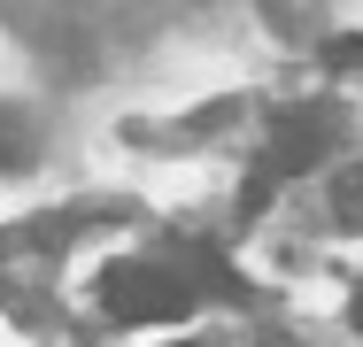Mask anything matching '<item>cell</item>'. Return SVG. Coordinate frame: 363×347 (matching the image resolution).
I'll use <instances>...</instances> for the list:
<instances>
[{
  "instance_id": "1",
  "label": "cell",
  "mask_w": 363,
  "mask_h": 347,
  "mask_svg": "<svg viewBox=\"0 0 363 347\" xmlns=\"http://www.w3.org/2000/svg\"><path fill=\"white\" fill-rule=\"evenodd\" d=\"M194 293L201 285L178 255H124V263L101 271V309L116 324H170V317L194 309Z\"/></svg>"
},
{
  "instance_id": "2",
  "label": "cell",
  "mask_w": 363,
  "mask_h": 347,
  "mask_svg": "<svg viewBox=\"0 0 363 347\" xmlns=\"http://www.w3.org/2000/svg\"><path fill=\"white\" fill-rule=\"evenodd\" d=\"M325 147H333V116H325V108H286V116L271 124V147H263V178H301V170H317Z\"/></svg>"
},
{
  "instance_id": "3",
  "label": "cell",
  "mask_w": 363,
  "mask_h": 347,
  "mask_svg": "<svg viewBox=\"0 0 363 347\" xmlns=\"http://www.w3.org/2000/svg\"><path fill=\"white\" fill-rule=\"evenodd\" d=\"M333 216H340L348 232H363V162L348 170V178H340V193H333Z\"/></svg>"
},
{
  "instance_id": "4",
  "label": "cell",
  "mask_w": 363,
  "mask_h": 347,
  "mask_svg": "<svg viewBox=\"0 0 363 347\" xmlns=\"http://www.w3.org/2000/svg\"><path fill=\"white\" fill-rule=\"evenodd\" d=\"M348 317H356V332H363V285H356V301H348Z\"/></svg>"
}]
</instances>
